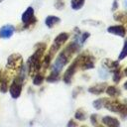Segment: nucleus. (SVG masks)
I'll return each mask as SVG.
<instances>
[{
    "mask_svg": "<svg viewBox=\"0 0 127 127\" xmlns=\"http://www.w3.org/2000/svg\"><path fill=\"white\" fill-rule=\"evenodd\" d=\"M112 72H113V80H114V82H119L121 77H122V74H121V71H120V66L118 68L114 69Z\"/></svg>",
    "mask_w": 127,
    "mask_h": 127,
    "instance_id": "aec40b11",
    "label": "nucleus"
},
{
    "mask_svg": "<svg viewBox=\"0 0 127 127\" xmlns=\"http://www.w3.org/2000/svg\"><path fill=\"white\" fill-rule=\"evenodd\" d=\"M70 5H71V8L73 10L81 9V7L84 5V0H71Z\"/></svg>",
    "mask_w": 127,
    "mask_h": 127,
    "instance_id": "f3484780",
    "label": "nucleus"
},
{
    "mask_svg": "<svg viewBox=\"0 0 127 127\" xmlns=\"http://www.w3.org/2000/svg\"><path fill=\"white\" fill-rule=\"evenodd\" d=\"M19 70H20V72H19L18 76L13 80V82L9 88L10 94L13 98H18L21 94V91H22V85H23V82L25 79V66H24V64L22 65V67Z\"/></svg>",
    "mask_w": 127,
    "mask_h": 127,
    "instance_id": "7ed1b4c3",
    "label": "nucleus"
},
{
    "mask_svg": "<svg viewBox=\"0 0 127 127\" xmlns=\"http://www.w3.org/2000/svg\"><path fill=\"white\" fill-rule=\"evenodd\" d=\"M101 121L103 124L109 127H118L120 125V122L118 121V119L115 117H111V116H105L102 118Z\"/></svg>",
    "mask_w": 127,
    "mask_h": 127,
    "instance_id": "9b49d317",
    "label": "nucleus"
},
{
    "mask_svg": "<svg viewBox=\"0 0 127 127\" xmlns=\"http://www.w3.org/2000/svg\"><path fill=\"white\" fill-rule=\"evenodd\" d=\"M105 100H106V98H99V99L93 101V107H94L95 109H100V108H102L103 105H104Z\"/></svg>",
    "mask_w": 127,
    "mask_h": 127,
    "instance_id": "412c9836",
    "label": "nucleus"
},
{
    "mask_svg": "<svg viewBox=\"0 0 127 127\" xmlns=\"http://www.w3.org/2000/svg\"><path fill=\"white\" fill-rule=\"evenodd\" d=\"M78 67H79V62H78V59L76 58L73 61V63L68 66V68L66 69V71L64 74V81L65 83H70L71 82L72 76H73V74L75 73V71Z\"/></svg>",
    "mask_w": 127,
    "mask_h": 127,
    "instance_id": "0eeeda50",
    "label": "nucleus"
},
{
    "mask_svg": "<svg viewBox=\"0 0 127 127\" xmlns=\"http://www.w3.org/2000/svg\"><path fill=\"white\" fill-rule=\"evenodd\" d=\"M90 119H91L92 125H97V124H98V122H97V115H96V114H92V115L90 116Z\"/></svg>",
    "mask_w": 127,
    "mask_h": 127,
    "instance_id": "393cba45",
    "label": "nucleus"
},
{
    "mask_svg": "<svg viewBox=\"0 0 127 127\" xmlns=\"http://www.w3.org/2000/svg\"><path fill=\"white\" fill-rule=\"evenodd\" d=\"M76 125V123H74L72 120H70L68 123H67V126H75Z\"/></svg>",
    "mask_w": 127,
    "mask_h": 127,
    "instance_id": "bb28decb",
    "label": "nucleus"
},
{
    "mask_svg": "<svg viewBox=\"0 0 127 127\" xmlns=\"http://www.w3.org/2000/svg\"><path fill=\"white\" fill-rule=\"evenodd\" d=\"M106 93L112 97H116V96H119L121 94V91L116 87V86H107V88L105 89Z\"/></svg>",
    "mask_w": 127,
    "mask_h": 127,
    "instance_id": "dca6fc26",
    "label": "nucleus"
},
{
    "mask_svg": "<svg viewBox=\"0 0 127 127\" xmlns=\"http://www.w3.org/2000/svg\"><path fill=\"white\" fill-rule=\"evenodd\" d=\"M103 65H104V67H106L108 70H112V71H113L114 69H116V68L119 67L118 62H113V61H110V60H108V59L104 60Z\"/></svg>",
    "mask_w": 127,
    "mask_h": 127,
    "instance_id": "2eb2a0df",
    "label": "nucleus"
},
{
    "mask_svg": "<svg viewBox=\"0 0 127 127\" xmlns=\"http://www.w3.org/2000/svg\"><path fill=\"white\" fill-rule=\"evenodd\" d=\"M89 37V33H80V31L79 32H77L76 33V35H75V37H74V41L73 42H75L77 45H79V46H81L86 40H87V38Z\"/></svg>",
    "mask_w": 127,
    "mask_h": 127,
    "instance_id": "ddd939ff",
    "label": "nucleus"
},
{
    "mask_svg": "<svg viewBox=\"0 0 127 127\" xmlns=\"http://www.w3.org/2000/svg\"><path fill=\"white\" fill-rule=\"evenodd\" d=\"M14 31H15V28L12 25H5V26H3L2 28H0V38L8 39V38L12 37Z\"/></svg>",
    "mask_w": 127,
    "mask_h": 127,
    "instance_id": "9d476101",
    "label": "nucleus"
},
{
    "mask_svg": "<svg viewBox=\"0 0 127 127\" xmlns=\"http://www.w3.org/2000/svg\"><path fill=\"white\" fill-rule=\"evenodd\" d=\"M114 20L124 24L126 22V14L124 12H119V13H115L114 14Z\"/></svg>",
    "mask_w": 127,
    "mask_h": 127,
    "instance_id": "a211bd4d",
    "label": "nucleus"
},
{
    "mask_svg": "<svg viewBox=\"0 0 127 127\" xmlns=\"http://www.w3.org/2000/svg\"><path fill=\"white\" fill-rule=\"evenodd\" d=\"M106 83H97L91 87L88 88V91L90 93H93V94H101L105 91V87H106Z\"/></svg>",
    "mask_w": 127,
    "mask_h": 127,
    "instance_id": "f8f14e48",
    "label": "nucleus"
},
{
    "mask_svg": "<svg viewBox=\"0 0 127 127\" xmlns=\"http://www.w3.org/2000/svg\"><path fill=\"white\" fill-rule=\"evenodd\" d=\"M105 108H107L108 110L112 111V112H117V113H120L122 115V117H125L126 114H127V107H126V104L124 103H121L117 100H109L108 98H106L105 102H104V105H103Z\"/></svg>",
    "mask_w": 127,
    "mask_h": 127,
    "instance_id": "20e7f679",
    "label": "nucleus"
},
{
    "mask_svg": "<svg viewBox=\"0 0 127 127\" xmlns=\"http://www.w3.org/2000/svg\"><path fill=\"white\" fill-rule=\"evenodd\" d=\"M126 56H127V43L125 42V43H124V46H123V49H122V52H121V54L119 55L118 60H119V61H121V60L125 59V57H126Z\"/></svg>",
    "mask_w": 127,
    "mask_h": 127,
    "instance_id": "5701e85b",
    "label": "nucleus"
},
{
    "mask_svg": "<svg viewBox=\"0 0 127 127\" xmlns=\"http://www.w3.org/2000/svg\"><path fill=\"white\" fill-rule=\"evenodd\" d=\"M55 5H56V7H57L59 10H61V9L64 6V1H63V0H57V1H56V3H55Z\"/></svg>",
    "mask_w": 127,
    "mask_h": 127,
    "instance_id": "b1692460",
    "label": "nucleus"
},
{
    "mask_svg": "<svg viewBox=\"0 0 127 127\" xmlns=\"http://www.w3.org/2000/svg\"><path fill=\"white\" fill-rule=\"evenodd\" d=\"M74 117H75V119H77V120L84 121V120L86 119V114H85V112L80 108V109H78V110L75 112Z\"/></svg>",
    "mask_w": 127,
    "mask_h": 127,
    "instance_id": "6ab92c4d",
    "label": "nucleus"
},
{
    "mask_svg": "<svg viewBox=\"0 0 127 127\" xmlns=\"http://www.w3.org/2000/svg\"><path fill=\"white\" fill-rule=\"evenodd\" d=\"M68 37H69V34H67V33H61L60 35H58L54 41V44L52 45V47L50 49L49 54L53 57V55H55L62 48V46L65 43V41L68 39Z\"/></svg>",
    "mask_w": 127,
    "mask_h": 127,
    "instance_id": "39448f33",
    "label": "nucleus"
},
{
    "mask_svg": "<svg viewBox=\"0 0 127 127\" xmlns=\"http://www.w3.org/2000/svg\"><path fill=\"white\" fill-rule=\"evenodd\" d=\"M22 65H23V60L19 54H13L7 60V67L11 69L19 70L22 67Z\"/></svg>",
    "mask_w": 127,
    "mask_h": 127,
    "instance_id": "423d86ee",
    "label": "nucleus"
},
{
    "mask_svg": "<svg viewBox=\"0 0 127 127\" xmlns=\"http://www.w3.org/2000/svg\"><path fill=\"white\" fill-rule=\"evenodd\" d=\"M107 32L110 33V34L117 35L119 37H124L125 34H126V30H125V27L123 25H115V26L108 27Z\"/></svg>",
    "mask_w": 127,
    "mask_h": 127,
    "instance_id": "1a4fd4ad",
    "label": "nucleus"
},
{
    "mask_svg": "<svg viewBox=\"0 0 127 127\" xmlns=\"http://www.w3.org/2000/svg\"><path fill=\"white\" fill-rule=\"evenodd\" d=\"M79 45H77L75 42H72L70 44H68L62 52L61 54L58 56V58L56 59L55 63L53 64L52 65V70H51V73L47 76L46 80L48 82H55L59 79V76H60V72L61 70L63 69V67L70 61L71 59V56L76 53L79 49Z\"/></svg>",
    "mask_w": 127,
    "mask_h": 127,
    "instance_id": "f257e3e1",
    "label": "nucleus"
},
{
    "mask_svg": "<svg viewBox=\"0 0 127 127\" xmlns=\"http://www.w3.org/2000/svg\"><path fill=\"white\" fill-rule=\"evenodd\" d=\"M36 18L34 16V9L33 7H28L27 10L22 15V22L24 25H32L33 23H36Z\"/></svg>",
    "mask_w": 127,
    "mask_h": 127,
    "instance_id": "6e6552de",
    "label": "nucleus"
},
{
    "mask_svg": "<svg viewBox=\"0 0 127 127\" xmlns=\"http://www.w3.org/2000/svg\"><path fill=\"white\" fill-rule=\"evenodd\" d=\"M43 81H44V76H43V74H40V73H37L33 79V83L35 85H40V84H42Z\"/></svg>",
    "mask_w": 127,
    "mask_h": 127,
    "instance_id": "4be33fe9",
    "label": "nucleus"
},
{
    "mask_svg": "<svg viewBox=\"0 0 127 127\" xmlns=\"http://www.w3.org/2000/svg\"><path fill=\"white\" fill-rule=\"evenodd\" d=\"M117 8H118V2H117V0H114V2H113V5H112V11L116 10Z\"/></svg>",
    "mask_w": 127,
    "mask_h": 127,
    "instance_id": "a878e982",
    "label": "nucleus"
},
{
    "mask_svg": "<svg viewBox=\"0 0 127 127\" xmlns=\"http://www.w3.org/2000/svg\"><path fill=\"white\" fill-rule=\"evenodd\" d=\"M61 22V19L59 18V17H57V16H48L47 18H46V21H45V23H46V25H47V27L48 28H53L55 25H57V24H59Z\"/></svg>",
    "mask_w": 127,
    "mask_h": 127,
    "instance_id": "4468645a",
    "label": "nucleus"
},
{
    "mask_svg": "<svg viewBox=\"0 0 127 127\" xmlns=\"http://www.w3.org/2000/svg\"><path fill=\"white\" fill-rule=\"evenodd\" d=\"M45 49H46V45L42 44V47L38 48V50L29 58L27 62V66H28V70L30 73L40 70L41 64H42V57H43Z\"/></svg>",
    "mask_w": 127,
    "mask_h": 127,
    "instance_id": "f03ea898",
    "label": "nucleus"
}]
</instances>
